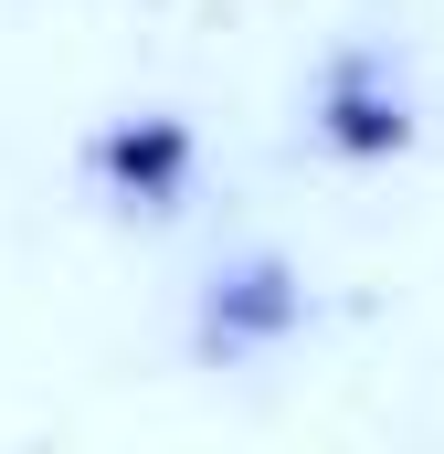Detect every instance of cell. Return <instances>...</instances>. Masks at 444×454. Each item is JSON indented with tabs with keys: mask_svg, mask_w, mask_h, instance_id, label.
Returning a JSON list of instances; mask_svg holds the SVG:
<instances>
[{
	"mask_svg": "<svg viewBox=\"0 0 444 454\" xmlns=\"http://www.w3.org/2000/svg\"><path fill=\"white\" fill-rule=\"evenodd\" d=\"M329 137L338 148H402V96H360V85H338V106H329Z\"/></svg>",
	"mask_w": 444,
	"mask_h": 454,
	"instance_id": "7a4b0ae2",
	"label": "cell"
},
{
	"mask_svg": "<svg viewBox=\"0 0 444 454\" xmlns=\"http://www.w3.org/2000/svg\"><path fill=\"white\" fill-rule=\"evenodd\" d=\"M107 169L127 180V191L170 201V191H180V169H191V127H180V116H148V127H116V137H107Z\"/></svg>",
	"mask_w": 444,
	"mask_h": 454,
	"instance_id": "6da1fadb",
	"label": "cell"
}]
</instances>
